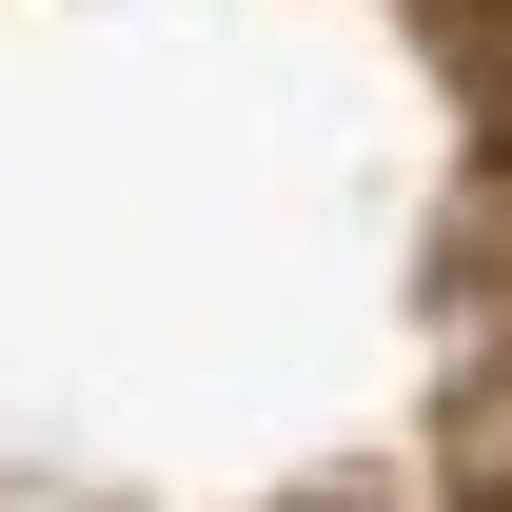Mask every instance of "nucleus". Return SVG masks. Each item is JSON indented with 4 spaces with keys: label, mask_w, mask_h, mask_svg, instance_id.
<instances>
[{
    "label": "nucleus",
    "mask_w": 512,
    "mask_h": 512,
    "mask_svg": "<svg viewBox=\"0 0 512 512\" xmlns=\"http://www.w3.org/2000/svg\"><path fill=\"white\" fill-rule=\"evenodd\" d=\"M453 0H0V512H512V60Z\"/></svg>",
    "instance_id": "obj_1"
}]
</instances>
